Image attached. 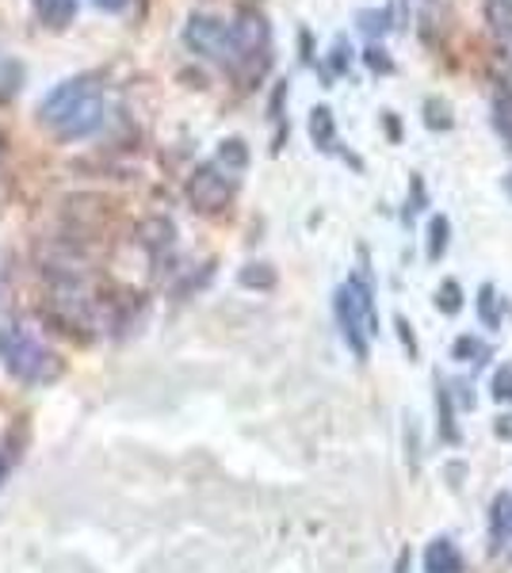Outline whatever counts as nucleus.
Segmentation results:
<instances>
[{
	"label": "nucleus",
	"instance_id": "obj_24",
	"mask_svg": "<svg viewBox=\"0 0 512 573\" xmlns=\"http://www.w3.org/2000/svg\"><path fill=\"white\" fill-rule=\"evenodd\" d=\"M493 394H498V398H512V371H505V375L493 379Z\"/></svg>",
	"mask_w": 512,
	"mask_h": 573
},
{
	"label": "nucleus",
	"instance_id": "obj_7",
	"mask_svg": "<svg viewBox=\"0 0 512 573\" xmlns=\"http://www.w3.org/2000/svg\"><path fill=\"white\" fill-rule=\"evenodd\" d=\"M31 8L47 31H69L81 4H77V0H31Z\"/></svg>",
	"mask_w": 512,
	"mask_h": 573
},
{
	"label": "nucleus",
	"instance_id": "obj_19",
	"mask_svg": "<svg viewBox=\"0 0 512 573\" xmlns=\"http://www.w3.org/2000/svg\"><path fill=\"white\" fill-rule=\"evenodd\" d=\"M363 62H368L371 73H394V58H390V50L383 47V42H371L368 50H363Z\"/></svg>",
	"mask_w": 512,
	"mask_h": 573
},
{
	"label": "nucleus",
	"instance_id": "obj_3",
	"mask_svg": "<svg viewBox=\"0 0 512 573\" xmlns=\"http://www.w3.org/2000/svg\"><path fill=\"white\" fill-rule=\"evenodd\" d=\"M0 360H4V368L12 371L16 379L28 382V386H47V382L62 375V360H58L31 329L16 325V321L0 329Z\"/></svg>",
	"mask_w": 512,
	"mask_h": 573
},
{
	"label": "nucleus",
	"instance_id": "obj_14",
	"mask_svg": "<svg viewBox=\"0 0 512 573\" xmlns=\"http://www.w3.org/2000/svg\"><path fill=\"white\" fill-rule=\"evenodd\" d=\"M424 127L429 130L455 127V115H451V103L444 100V96H429V100H424Z\"/></svg>",
	"mask_w": 512,
	"mask_h": 573
},
{
	"label": "nucleus",
	"instance_id": "obj_1",
	"mask_svg": "<svg viewBox=\"0 0 512 573\" xmlns=\"http://www.w3.org/2000/svg\"><path fill=\"white\" fill-rule=\"evenodd\" d=\"M103 115H108L103 84L92 73L66 77L39 100V127H47L58 142H81V138L97 134Z\"/></svg>",
	"mask_w": 512,
	"mask_h": 573
},
{
	"label": "nucleus",
	"instance_id": "obj_18",
	"mask_svg": "<svg viewBox=\"0 0 512 573\" xmlns=\"http://www.w3.org/2000/svg\"><path fill=\"white\" fill-rule=\"evenodd\" d=\"M479 318H482L485 329H501V299H498V291H493L490 283L479 291Z\"/></svg>",
	"mask_w": 512,
	"mask_h": 573
},
{
	"label": "nucleus",
	"instance_id": "obj_23",
	"mask_svg": "<svg viewBox=\"0 0 512 573\" xmlns=\"http://www.w3.org/2000/svg\"><path fill=\"white\" fill-rule=\"evenodd\" d=\"M474 355H485L482 341H474V336H459V341H455V360H474Z\"/></svg>",
	"mask_w": 512,
	"mask_h": 573
},
{
	"label": "nucleus",
	"instance_id": "obj_31",
	"mask_svg": "<svg viewBox=\"0 0 512 573\" xmlns=\"http://www.w3.org/2000/svg\"><path fill=\"white\" fill-rule=\"evenodd\" d=\"M0 283H4V272H0Z\"/></svg>",
	"mask_w": 512,
	"mask_h": 573
},
{
	"label": "nucleus",
	"instance_id": "obj_12",
	"mask_svg": "<svg viewBox=\"0 0 512 573\" xmlns=\"http://www.w3.org/2000/svg\"><path fill=\"white\" fill-rule=\"evenodd\" d=\"M219 169L222 172H245L249 169L245 138H222L219 142Z\"/></svg>",
	"mask_w": 512,
	"mask_h": 573
},
{
	"label": "nucleus",
	"instance_id": "obj_17",
	"mask_svg": "<svg viewBox=\"0 0 512 573\" xmlns=\"http://www.w3.org/2000/svg\"><path fill=\"white\" fill-rule=\"evenodd\" d=\"M448 241H451V222L444 219V214H436V219L429 222V260L432 264L448 253Z\"/></svg>",
	"mask_w": 512,
	"mask_h": 573
},
{
	"label": "nucleus",
	"instance_id": "obj_4",
	"mask_svg": "<svg viewBox=\"0 0 512 573\" xmlns=\"http://www.w3.org/2000/svg\"><path fill=\"white\" fill-rule=\"evenodd\" d=\"M337 321H341V333L355 352V360H368V341L379 333V314L375 299H371V283L363 275L337 291Z\"/></svg>",
	"mask_w": 512,
	"mask_h": 573
},
{
	"label": "nucleus",
	"instance_id": "obj_25",
	"mask_svg": "<svg viewBox=\"0 0 512 573\" xmlns=\"http://www.w3.org/2000/svg\"><path fill=\"white\" fill-rule=\"evenodd\" d=\"M299 47H302V62L314 66V42H310V31H299Z\"/></svg>",
	"mask_w": 512,
	"mask_h": 573
},
{
	"label": "nucleus",
	"instance_id": "obj_5",
	"mask_svg": "<svg viewBox=\"0 0 512 573\" xmlns=\"http://www.w3.org/2000/svg\"><path fill=\"white\" fill-rule=\"evenodd\" d=\"M184 47L192 54L207 58V62H219L230 69L233 66V39H230V23L219 20L211 12H192L184 23Z\"/></svg>",
	"mask_w": 512,
	"mask_h": 573
},
{
	"label": "nucleus",
	"instance_id": "obj_13",
	"mask_svg": "<svg viewBox=\"0 0 512 573\" xmlns=\"http://www.w3.org/2000/svg\"><path fill=\"white\" fill-rule=\"evenodd\" d=\"M355 23H360V31L371 34V39H383V34L394 28V12H390V8H360Z\"/></svg>",
	"mask_w": 512,
	"mask_h": 573
},
{
	"label": "nucleus",
	"instance_id": "obj_2",
	"mask_svg": "<svg viewBox=\"0 0 512 573\" xmlns=\"http://www.w3.org/2000/svg\"><path fill=\"white\" fill-rule=\"evenodd\" d=\"M230 39H233V66L230 73L238 77L241 89H253L260 77L272 66V23L260 8H238L230 23Z\"/></svg>",
	"mask_w": 512,
	"mask_h": 573
},
{
	"label": "nucleus",
	"instance_id": "obj_15",
	"mask_svg": "<svg viewBox=\"0 0 512 573\" xmlns=\"http://www.w3.org/2000/svg\"><path fill=\"white\" fill-rule=\"evenodd\" d=\"M238 283L249 291H272L275 286V268L272 264H245L238 272Z\"/></svg>",
	"mask_w": 512,
	"mask_h": 573
},
{
	"label": "nucleus",
	"instance_id": "obj_22",
	"mask_svg": "<svg viewBox=\"0 0 512 573\" xmlns=\"http://www.w3.org/2000/svg\"><path fill=\"white\" fill-rule=\"evenodd\" d=\"M436 405H440V424H444V436L459 440L455 424H451V398H448V390H440V394H436Z\"/></svg>",
	"mask_w": 512,
	"mask_h": 573
},
{
	"label": "nucleus",
	"instance_id": "obj_9",
	"mask_svg": "<svg viewBox=\"0 0 512 573\" xmlns=\"http://www.w3.org/2000/svg\"><path fill=\"white\" fill-rule=\"evenodd\" d=\"M482 23L493 39L512 42V0H482Z\"/></svg>",
	"mask_w": 512,
	"mask_h": 573
},
{
	"label": "nucleus",
	"instance_id": "obj_10",
	"mask_svg": "<svg viewBox=\"0 0 512 573\" xmlns=\"http://www.w3.org/2000/svg\"><path fill=\"white\" fill-rule=\"evenodd\" d=\"M138 238H142L145 249H153V253H161V249H172V238H177V225H172L169 219H145L142 225H138Z\"/></svg>",
	"mask_w": 512,
	"mask_h": 573
},
{
	"label": "nucleus",
	"instance_id": "obj_11",
	"mask_svg": "<svg viewBox=\"0 0 512 573\" xmlns=\"http://www.w3.org/2000/svg\"><path fill=\"white\" fill-rule=\"evenodd\" d=\"M424 570L429 573H459V551L451 540H436L424 554Z\"/></svg>",
	"mask_w": 512,
	"mask_h": 573
},
{
	"label": "nucleus",
	"instance_id": "obj_30",
	"mask_svg": "<svg viewBox=\"0 0 512 573\" xmlns=\"http://www.w3.org/2000/svg\"><path fill=\"white\" fill-rule=\"evenodd\" d=\"M398 573H405V559H402V566H398Z\"/></svg>",
	"mask_w": 512,
	"mask_h": 573
},
{
	"label": "nucleus",
	"instance_id": "obj_26",
	"mask_svg": "<svg viewBox=\"0 0 512 573\" xmlns=\"http://www.w3.org/2000/svg\"><path fill=\"white\" fill-rule=\"evenodd\" d=\"M97 4L103 8V12H127L130 0H97Z\"/></svg>",
	"mask_w": 512,
	"mask_h": 573
},
{
	"label": "nucleus",
	"instance_id": "obj_16",
	"mask_svg": "<svg viewBox=\"0 0 512 573\" xmlns=\"http://www.w3.org/2000/svg\"><path fill=\"white\" fill-rule=\"evenodd\" d=\"M493 127L512 145V89H501L493 96Z\"/></svg>",
	"mask_w": 512,
	"mask_h": 573
},
{
	"label": "nucleus",
	"instance_id": "obj_29",
	"mask_svg": "<svg viewBox=\"0 0 512 573\" xmlns=\"http://www.w3.org/2000/svg\"><path fill=\"white\" fill-rule=\"evenodd\" d=\"M0 153H4V134H0Z\"/></svg>",
	"mask_w": 512,
	"mask_h": 573
},
{
	"label": "nucleus",
	"instance_id": "obj_27",
	"mask_svg": "<svg viewBox=\"0 0 512 573\" xmlns=\"http://www.w3.org/2000/svg\"><path fill=\"white\" fill-rule=\"evenodd\" d=\"M505 191H509V199H512V172H509V177H505Z\"/></svg>",
	"mask_w": 512,
	"mask_h": 573
},
{
	"label": "nucleus",
	"instance_id": "obj_8",
	"mask_svg": "<svg viewBox=\"0 0 512 573\" xmlns=\"http://www.w3.org/2000/svg\"><path fill=\"white\" fill-rule=\"evenodd\" d=\"M307 130H310V142H314L321 153H333L337 150V119H333V108L318 103V108L310 111Z\"/></svg>",
	"mask_w": 512,
	"mask_h": 573
},
{
	"label": "nucleus",
	"instance_id": "obj_6",
	"mask_svg": "<svg viewBox=\"0 0 512 573\" xmlns=\"http://www.w3.org/2000/svg\"><path fill=\"white\" fill-rule=\"evenodd\" d=\"M188 203H192L199 214H222L225 207L233 203L230 172H222L214 161L199 164L192 177H188Z\"/></svg>",
	"mask_w": 512,
	"mask_h": 573
},
{
	"label": "nucleus",
	"instance_id": "obj_20",
	"mask_svg": "<svg viewBox=\"0 0 512 573\" xmlns=\"http://www.w3.org/2000/svg\"><path fill=\"white\" fill-rule=\"evenodd\" d=\"M436 306L444 310V314H459V306H463V291H459L455 280H444V286L436 291Z\"/></svg>",
	"mask_w": 512,
	"mask_h": 573
},
{
	"label": "nucleus",
	"instance_id": "obj_21",
	"mask_svg": "<svg viewBox=\"0 0 512 573\" xmlns=\"http://www.w3.org/2000/svg\"><path fill=\"white\" fill-rule=\"evenodd\" d=\"M352 66V47L344 39L333 42V50H329V73H349Z\"/></svg>",
	"mask_w": 512,
	"mask_h": 573
},
{
	"label": "nucleus",
	"instance_id": "obj_28",
	"mask_svg": "<svg viewBox=\"0 0 512 573\" xmlns=\"http://www.w3.org/2000/svg\"><path fill=\"white\" fill-rule=\"evenodd\" d=\"M0 478H4V459H0Z\"/></svg>",
	"mask_w": 512,
	"mask_h": 573
}]
</instances>
